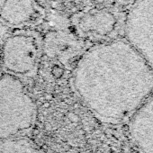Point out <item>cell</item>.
<instances>
[{
    "label": "cell",
    "mask_w": 153,
    "mask_h": 153,
    "mask_svg": "<svg viewBox=\"0 0 153 153\" xmlns=\"http://www.w3.org/2000/svg\"><path fill=\"white\" fill-rule=\"evenodd\" d=\"M83 50L84 45L79 36L62 31L50 32L43 41L45 54L65 66H68L74 59L81 57Z\"/></svg>",
    "instance_id": "6"
},
{
    "label": "cell",
    "mask_w": 153,
    "mask_h": 153,
    "mask_svg": "<svg viewBox=\"0 0 153 153\" xmlns=\"http://www.w3.org/2000/svg\"><path fill=\"white\" fill-rule=\"evenodd\" d=\"M114 1L121 4V5H128V6H130L131 3H133L135 1V0H114Z\"/></svg>",
    "instance_id": "9"
},
{
    "label": "cell",
    "mask_w": 153,
    "mask_h": 153,
    "mask_svg": "<svg viewBox=\"0 0 153 153\" xmlns=\"http://www.w3.org/2000/svg\"><path fill=\"white\" fill-rule=\"evenodd\" d=\"M36 107L19 79L11 75L0 76V141L29 129Z\"/></svg>",
    "instance_id": "2"
},
{
    "label": "cell",
    "mask_w": 153,
    "mask_h": 153,
    "mask_svg": "<svg viewBox=\"0 0 153 153\" xmlns=\"http://www.w3.org/2000/svg\"><path fill=\"white\" fill-rule=\"evenodd\" d=\"M124 35L153 72V0H135L130 5Z\"/></svg>",
    "instance_id": "3"
},
{
    "label": "cell",
    "mask_w": 153,
    "mask_h": 153,
    "mask_svg": "<svg viewBox=\"0 0 153 153\" xmlns=\"http://www.w3.org/2000/svg\"><path fill=\"white\" fill-rule=\"evenodd\" d=\"M74 86L99 119L116 123L134 114L153 94V72L125 39L114 40L82 54Z\"/></svg>",
    "instance_id": "1"
},
{
    "label": "cell",
    "mask_w": 153,
    "mask_h": 153,
    "mask_svg": "<svg viewBox=\"0 0 153 153\" xmlns=\"http://www.w3.org/2000/svg\"><path fill=\"white\" fill-rule=\"evenodd\" d=\"M114 15L107 9L81 12L73 17V25L79 38L99 40L110 36L116 27Z\"/></svg>",
    "instance_id": "5"
},
{
    "label": "cell",
    "mask_w": 153,
    "mask_h": 153,
    "mask_svg": "<svg viewBox=\"0 0 153 153\" xmlns=\"http://www.w3.org/2000/svg\"><path fill=\"white\" fill-rule=\"evenodd\" d=\"M1 76V54H0V76Z\"/></svg>",
    "instance_id": "10"
},
{
    "label": "cell",
    "mask_w": 153,
    "mask_h": 153,
    "mask_svg": "<svg viewBox=\"0 0 153 153\" xmlns=\"http://www.w3.org/2000/svg\"><path fill=\"white\" fill-rule=\"evenodd\" d=\"M39 46L36 39L29 34H15L4 42L1 64L10 73L29 76L36 69Z\"/></svg>",
    "instance_id": "4"
},
{
    "label": "cell",
    "mask_w": 153,
    "mask_h": 153,
    "mask_svg": "<svg viewBox=\"0 0 153 153\" xmlns=\"http://www.w3.org/2000/svg\"><path fill=\"white\" fill-rule=\"evenodd\" d=\"M34 14L33 0H2L0 17L8 25H20L27 23Z\"/></svg>",
    "instance_id": "7"
},
{
    "label": "cell",
    "mask_w": 153,
    "mask_h": 153,
    "mask_svg": "<svg viewBox=\"0 0 153 153\" xmlns=\"http://www.w3.org/2000/svg\"><path fill=\"white\" fill-rule=\"evenodd\" d=\"M0 153H45V152L30 140L12 137L0 141Z\"/></svg>",
    "instance_id": "8"
}]
</instances>
